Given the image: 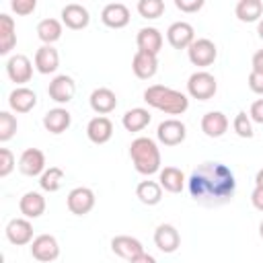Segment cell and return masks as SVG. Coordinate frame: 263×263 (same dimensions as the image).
<instances>
[{
  "mask_svg": "<svg viewBox=\"0 0 263 263\" xmlns=\"http://www.w3.org/2000/svg\"><path fill=\"white\" fill-rule=\"evenodd\" d=\"M187 191L195 203L203 208H220L234 199L236 177L226 164L208 160L191 171Z\"/></svg>",
  "mask_w": 263,
  "mask_h": 263,
  "instance_id": "obj_1",
  "label": "cell"
},
{
  "mask_svg": "<svg viewBox=\"0 0 263 263\" xmlns=\"http://www.w3.org/2000/svg\"><path fill=\"white\" fill-rule=\"evenodd\" d=\"M144 101L166 113V115H183L187 109H189V99L187 95H183L181 90H175L171 86H164V84H152L144 90Z\"/></svg>",
  "mask_w": 263,
  "mask_h": 263,
  "instance_id": "obj_2",
  "label": "cell"
},
{
  "mask_svg": "<svg viewBox=\"0 0 263 263\" xmlns=\"http://www.w3.org/2000/svg\"><path fill=\"white\" fill-rule=\"evenodd\" d=\"M129 158L140 175L160 173V150L152 138L140 136L129 144Z\"/></svg>",
  "mask_w": 263,
  "mask_h": 263,
  "instance_id": "obj_3",
  "label": "cell"
},
{
  "mask_svg": "<svg viewBox=\"0 0 263 263\" xmlns=\"http://www.w3.org/2000/svg\"><path fill=\"white\" fill-rule=\"evenodd\" d=\"M218 90V82L214 78V74L205 72V70H199V72H193L187 80V92L189 97L197 99V101H210Z\"/></svg>",
  "mask_w": 263,
  "mask_h": 263,
  "instance_id": "obj_4",
  "label": "cell"
},
{
  "mask_svg": "<svg viewBox=\"0 0 263 263\" xmlns=\"http://www.w3.org/2000/svg\"><path fill=\"white\" fill-rule=\"evenodd\" d=\"M187 55H189V62L193 66H199V68H205V66H212L218 58V49H216V43L212 39H195L189 49H187Z\"/></svg>",
  "mask_w": 263,
  "mask_h": 263,
  "instance_id": "obj_5",
  "label": "cell"
},
{
  "mask_svg": "<svg viewBox=\"0 0 263 263\" xmlns=\"http://www.w3.org/2000/svg\"><path fill=\"white\" fill-rule=\"evenodd\" d=\"M156 138L160 144L164 146H179L185 138H187V127L183 121L171 117V119H164L158 123V129H156Z\"/></svg>",
  "mask_w": 263,
  "mask_h": 263,
  "instance_id": "obj_6",
  "label": "cell"
},
{
  "mask_svg": "<svg viewBox=\"0 0 263 263\" xmlns=\"http://www.w3.org/2000/svg\"><path fill=\"white\" fill-rule=\"evenodd\" d=\"M95 191L88 187H74L66 197V205L74 216H86L95 208Z\"/></svg>",
  "mask_w": 263,
  "mask_h": 263,
  "instance_id": "obj_7",
  "label": "cell"
},
{
  "mask_svg": "<svg viewBox=\"0 0 263 263\" xmlns=\"http://www.w3.org/2000/svg\"><path fill=\"white\" fill-rule=\"evenodd\" d=\"M31 255L33 259L41 261V263H51L60 257V245L58 238L51 234H39L33 238L31 242Z\"/></svg>",
  "mask_w": 263,
  "mask_h": 263,
  "instance_id": "obj_8",
  "label": "cell"
},
{
  "mask_svg": "<svg viewBox=\"0 0 263 263\" xmlns=\"http://www.w3.org/2000/svg\"><path fill=\"white\" fill-rule=\"evenodd\" d=\"M47 95H49L51 101H55V103H60V105L70 103V101L74 99V95H76V82H74V78L68 76V74H58V76L49 82Z\"/></svg>",
  "mask_w": 263,
  "mask_h": 263,
  "instance_id": "obj_9",
  "label": "cell"
},
{
  "mask_svg": "<svg viewBox=\"0 0 263 263\" xmlns=\"http://www.w3.org/2000/svg\"><path fill=\"white\" fill-rule=\"evenodd\" d=\"M6 74H8V78L12 82H16L18 86H23L33 76V64H31V60L27 55L14 53V55H10L6 60Z\"/></svg>",
  "mask_w": 263,
  "mask_h": 263,
  "instance_id": "obj_10",
  "label": "cell"
},
{
  "mask_svg": "<svg viewBox=\"0 0 263 263\" xmlns=\"http://www.w3.org/2000/svg\"><path fill=\"white\" fill-rule=\"evenodd\" d=\"M166 41L175 49H189V45L195 41V31L189 23L177 21L166 29Z\"/></svg>",
  "mask_w": 263,
  "mask_h": 263,
  "instance_id": "obj_11",
  "label": "cell"
},
{
  "mask_svg": "<svg viewBox=\"0 0 263 263\" xmlns=\"http://www.w3.org/2000/svg\"><path fill=\"white\" fill-rule=\"evenodd\" d=\"M18 171L27 177H41L45 173V154L39 148H27L18 158Z\"/></svg>",
  "mask_w": 263,
  "mask_h": 263,
  "instance_id": "obj_12",
  "label": "cell"
},
{
  "mask_svg": "<svg viewBox=\"0 0 263 263\" xmlns=\"http://www.w3.org/2000/svg\"><path fill=\"white\" fill-rule=\"evenodd\" d=\"M4 232H6V238L16 247L33 242V224L29 222V218H12L6 224Z\"/></svg>",
  "mask_w": 263,
  "mask_h": 263,
  "instance_id": "obj_13",
  "label": "cell"
},
{
  "mask_svg": "<svg viewBox=\"0 0 263 263\" xmlns=\"http://www.w3.org/2000/svg\"><path fill=\"white\" fill-rule=\"evenodd\" d=\"M101 21L109 29H123L129 23V8L121 2L105 4L101 10Z\"/></svg>",
  "mask_w": 263,
  "mask_h": 263,
  "instance_id": "obj_14",
  "label": "cell"
},
{
  "mask_svg": "<svg viewBox=\"0 0 263 263\" xmlns=\"http://www.w3.org/2000/svg\"><path fill=\"white\" fill-rule=\"evenodd\" d=\"M111 251L117 257H121V259H125L129 263L132 259H136L138 255L144 253V247H142V242L138 238L127 236V234H119V236L111 238Z\"/></svg>",
  "mask_w": 263,
  "mask_h": 263,
  "instance_id": "obj_15",
  "label": "cell"
},
{
  "mask_svg": "<svg viewBox=\"0 0 263 263\" xmlns=\"http://www.w3.org/2000/svg\"><path fill=\"white\" fill-rule=\"evenodd\" d=\"M154 245L162 253H175L181 247V234L173 224H160L154 230Z\"/></svg>",
  "mask_w": 263,
  "mask_h": 263,
  "instance_id": "obj_16",
  "label": "cell"
},
{
  "mask_svg": "<svg viewBox=\"0 0 263 263\" xmlns=\"http://www.w3.org/2000/svg\"><path fill=\"white\" fill-rule=\"evenodd\" d=\"M62 23L72 31H80L90 23V14L82 4L70 2L62 8Z\"/></svg>",
  "mask_w": 263,
  "mask_h": 263,
  "instance_id": "obj_17",
  "label": "cell"
},
{
  "mask_svg": "<svg viewBox=\"0 0 263 263\" xmlns=\"http://www.w3.org/2000/svg\"><path fill=\"white\" fill-rule=\"evenodd\" d=\"M132 70L140 80H148L156 74L158 70V55L148 53V51H136L134 60H132Z\"/></svg>",
  "mask_w": 263,
  "mask_h": 263,
  "instance_id": "obj_18",
  "label": "cell"
},
{
  "mask_svg": "<svg viewBox=\"0 0 263 263\" xmlns=\"http://www.w3.org/2000/svg\"><path fill=\"white\" fill-rule=\"evenodd\" d=\"M86 136L92 144H107L113 136V123L105 115H97L86 125Z\"/></svg>",
  "mask_w": 263,
  "mask_h": 263,
  "instance_id": "obj_19",
  "label": "cell"
},
{
  "mask_svg": "<svg viewBox=\"0 0 263 263\" xmlns=\"http://www.w3.org/2000/svg\"><path fill=\"white\" fill-rule=\"evenodd\" d=\"M88 103H90V109H92L95 113L107 115V113H111V111L117 107V97H115V92H113L111 88L99 86V88H95V90L90 92Z\"/></svg>",
  "mask_w": 263,
  "mask_h": 263,
  "instance_id": "obj_20",
  "label": "cell"
},
{
  "mask_svg": "<svg viewBox=\"0 0 263 263\" xmlns=\"http://www.w3.org/2000/svg\"><path fill=\"white\" fill-rule=\"evenodd\" d=\"M35 105H37V95H35V90H31L27 86H16L8 95V107L14 113H29Z\"/></svg>",
  "mask_w": 263,
  "mask_h": 263,
  "instance_id": "obj_21",
  "label": "cell"
},
{
  "mask_svg": "<svg viewBox=\"0 0 263 263\" xmlns=\"http://www.w3.org/2000/svg\"><path fill=\"white\" fill-rule=\"evenodd\" d=\"M136 43L140 51H148L158 55L162 49V33L156 27H142L136 35Z\"/></svg>",
  "mask_w": 263,
  "mask_h": 263,
  "instance_id": "obj_22",
  "label": "cell"
},
{
  "mask_svg": "<svg viewBox=\"0 0 263 263\" xmlns=\"http://www.w3.org/2000/svg\"><path fill=\"white\" fill-rule=\"evenodd\" d=\"M72 123V115L68 109L64 107H55V109H49L45 115H43V127L49 132V134H64Z\"/></svg>",
  "mask_w": 263,
  "mask_h": 263,
  "instance_id": "obj_23",
  "label": "cell"
},
{
  "mask_svg": "<svg viewBox=\"0 0 263 263\" xmlns=\"http://www.w3.org/2000/svg\"><path fill=\"white\" fill-rule=\"evenodd\" d=\"M60 66V53L53 45H41L35 51V68L39 74H53Z\"/></svg>",
  "mask_w": 263,
  "mask_h": 263,
  "instance_id": "obj_24",
  "label": "cell"
},
{
  "mask_svg": "<svg viewBox=\"0 0 263 263\" xmlns=\"http://www.w3.org/2000/svg\"><path fill=\"white\" fill-rule=\"evenodd\" d=\"M18 210L25 218L35 220V218L43 216V212H45V197L39 191H27L18 199Z\"/></svg>",
  "mask_w": 263,
  "mask_h": 263,
  "instance_id": "obj_25",
  "label": "cell"
},
{
  "mask_svg": "<svg viewBox=\"0 0 263 263\" xmlns=\"http://www.w3.org/2000/svg\"><path fill=\"white\" fill-rule=\"evenodd\" d=\"M228 129V117L222 111H208L201 117V132L208 138H220Z\"/></svg>",
  "mask_w": 263,
  "mask_h": 263,
  "instance_id": "obj_26",
  "label": "cell"
},
{
  "mask_svg": "<svg viewBox=\"0 0 263 263\" xmlns=\"http://www.w3.org/2000/svg\"><path fill=\"white\" fill-rule=\"evenodd\" d=\"M185 175H183V171L181 168H177V166H164V168H160V173H158V183H160V187L164 189V191H168V193H181L183 191V187H185Z\"/></svg>",
  "mask_w": 263,
  "mask_h": 263,
  "instance_id": "obj_27",
  "label": "cell"
},
{
  "mask_svg": "<svg viewBox=\"0 0 263 263\" xmlns=\"http://www.w3.org/2000/svg\"><path fill=\"white\" fill-rule=\"evenodd\" d=\"M14 45H16L14 21L6 12H2L0 14V55H8Z\"/></svg>",
  "mask_w": 263,
  "mask_h": 263,
  "instance_id": "obj_28",
  "label": "cell"
},
{
  "mask_svg": "<svg viewBox=\"0 0 263 263\" xmlns=\"http://www.w3.org/2000/svg\"><path fill=\"white\" fill-rule=\"evenodd\" d=\"M150 119H152V115H150L148 109H144V107H134V109H129V111L123 113L121 123H123V127H125L127 132H142V129L150 123Z\"/></svg>",
  "mask_w": 263,
  "mask_h": 263,
  "instance_id": "obj_29",
  "label": "cell"
},
{
  "mask_svg": "<svg viewBox=\"0 0 263 263\" xmlns=\"http://www.w3.org/2000/svg\"><path fill=\"white\" fill-rule=\"evenodd\" d=\"M234 14L242 23H255L261 21L263 14V2L261 0H238L234 6Z\"/></svg>",
  "mask_w": 263,
  "mask_h": 263,
  "instance_id": "obj_30",
  "label": "cell"
},
{
  "mask_svg": "<svg viewBox=\"0 0 263 263\" xmlns=\"http://www.w3.org/2000/svg\"><path fill=\"white\" fill-rule=\"evenodd\" d=\"M136 197H138L144 205H156V203H160V199H162V187H160V183H156V181H142V183H138V187H136Z\"/></svg>",
  "mask_w": 263,
  "mask_h": 263,
  "instance_id": "obj_31",
  "label": "cell"
},
{
  "mask_svg": "<svg viewBox=\"0 0 263 263\" xmlns=\"http://www.w3.org/2000/svg\"><path fill=\"white\" fill-rule=\"evenodd\" d=\"M37 37L43 45H51L62 37V23L58 18H43L37 23Z\"/></svg>",
  "mask_w": 263,
  "mask_h": 263,
  "instance_id": "obj_32",
  "label": "cell"
},
{
  "mask_svg": "<svg viewBox=\"0 0 263 263\" xmlns=\"http://www.w3.org/2000/svg\"><path fill=\"white\" fill-rule=\"evenodd\" d=\"M64 179H66V175H64V171H62L60 166H49V168H45V173L39 177V187H41L43 191L55 193V191L64 185Z\"/></svg>",
  "mask_w": 263,
  "mask_h": 263,
  "instance_id": "obj_33",
  "label": "cell"
},
{
  "mask_svg": "<svg viewBox=\"0 0 263 263\" xmlns=\"http://www.w3.org/2000/svg\"><path fill=\"white\" fill-rule=\"evenodd\" d=\"M16 117L8 111H0V142H8L16 134Z\"/></svg>",
  "mask_w": 263,
  "mask_h": 263,
  "instance_id": "obj_34",
  "label": "cell"
},
{
  "mask_svg": "<svg viewBox=\"0 0 263 263\" xmlns=\"http://www.w3.org/2000/svg\"><path fill=\"white\" fill-rule=\"evenodd\" d=\"M138 12L144 18H158L164 12V2L162 0H140Z\"/></svg>",
  "mask_w": 263,
  "mask_h": 263,
  "instance_id": "obj_35",
  "label": "cell"
},
{
  "mask_svg": "<svg viewBox=\"0 0 263 263\" xmlns=\"http://www.w3.org/2000/svg\"><path fill=\"white\" fill-rule=\"evenodd\" d=\"M232 127L236 132V136L240 138H253V123H251V117L247 115V111H238L234 121H232Z\"/></svg>",
  "mask_w": 263,
  "mask_h": 263,
  "instance_id": "obj_36",
  "label": "cell"
},
{
  "mask_svg": "<svg viewBox=\"0 0 263 263\" xmlns=\"http://www.w3.org/2000/svg\"><path fill=\"white\" fill-rule=\"evenodd\" d=\"M14 154L8 148H0V177H8L14 168Z\"/></svg>",
  "mask_w": 263,
  "mask_h": 263,
  "instance_id": "obj_37",
  "label": "cell"
},
{
  "mask_svg": "<svg viewBox=\"0 0 263 263\" xmlns=\"http://www.w3.org/2000/svg\"><path fill=\"white\" fill-rule=\"evenodd\" d=\"M10 8H12L16 14H23V16H27V14L35 12V8H37V2H35V0H12V2H10Z\"/></svg>",
  "mask_w": 263,
  "mask_h": 263,
  "instance_id": "obj_38",
  "label": "cell"
},
{
  "mask_svg": "<svg viewBox=\"0 0 263 263\" xmlns=\"http://www.w3.org/2000/svg\"><path fill=\"white\" fill-rule=\"evenodd\" d=\"M175 6L181 12H197L203 6V0H175Z\"/></svg>",
  "mask_w": 263,
  "mask_h": 263,
  "instance_id": "obj_39",
  "label": "cell"
},
{
  "mask_svg": "<svg viewBox=\"0 0 263 263\" xmlns=\"http://www.w3.org/2000/svg\"><path fill=\"white\" fill-rule=\"evenodd\" d=\"M249 88L255 95H263V76L251 70V74H249Z\"/></svg>",
  "mask_w": 263,
  "mask_h": 263,
  "instance_id": "obj_40",
  "label": "cell"
},
{
  "mask_svg": "<svg viewBox=\"0 0 263 263\" xmlns=\"http://www.w3.org/2000/svg\"><path fill=\"white\" fill-rule=\"evenodd\" d=\"M249 117H251L253 121H257V123L263 125V99H257V101L251 105V109H249Z\"/></svg>",
  "mask_w": 263,
  "mask_h": 263,
  "instance_id": "obj_41",
  "label": "cell"
},
{
  "mask_svg": "<svg viewBox=\"0 0 263 263\" xmlns=\"http://www.w3.org/2000/svg\"><path fill=\"white\" fill-rule=\"evenodd\" d=\"M251 203L255 210L263 212V187H255L253 193H251Z\"/></svg>",
  "mask_w": 263,
  "mask_h": 263,
  "instance_id": "obj_42",
  "label": "cell"
},
{
  "mask_svg": "<svg viewBox=\"0 0 263 263\" xmlns=\"http://www.w3.org/2000/svg\"><path fill=\"white\" fill-rule=\"evenodd\" d=\"M251 66H253V72H257V74L263 76V49L255 51V55L251 60Z\"/></svg>",
  "mask_w": 263,
  "mask_h": 263,
  "instance_id": "obj_43",
  "label": "cell"
},
{
  "mask_svg": "<svg viewBox=\"0 0 263 263\" xmlns=\"http://www.w3.org/2000/svg\"><path fill=\"white\" fill-rule=\"evenodd\" d=\"M129 263H156V259H154L152 255H148V253L144 251L142 255H138V257H136V259H132Z\"/></svg>",
  "mask_w": 263,
  "mask_h": 263,
  "instance_id": "obj_44",
  "label": "cell"
},
{
  "mask_svg": "<svg viewBox=\"0 0 263 263\" xmlns=\"http://www.w3.org/2000/svg\"><path fill=\"white\" fill-rule=\"evenodd\" d=\"M255 187H263V168L257 171V175H255Z\"/></svg>",
  "mask_w": 263,
  "mask_h": 263,
  "instance_id": "obj_45",
  "label": "cell"
},
{
  "mask_svg": "<svg viewBox=\"0 0 263 263\" xmlns=\"http://www.w3.org/2000/svg\"><path fill=\"white\" fill-rule=\"evenodd\" d=\"M257 33H259V37L263 39V18H261V21L257 23Z\"/></svg>",
  "mask_w": 263,
  "mask_h": 263,
  "instance_id": "obj_46",
  "label": "cell"
},
{
  "mask_svg": "<svg viewBox=\"0 0 263 263\" xmlns=\"http://www.w3.org/2000/svg\"><path fill=\"white\" fill-rule=\"evenodd\" d=\"M259 236L263 238V220H261V224H259Z\"/></svg>",
  "mask_w": 263,
  "mask_h": 263,
  "instance_id": "obj_47",
  "label": "cell"
}]
</instances>
